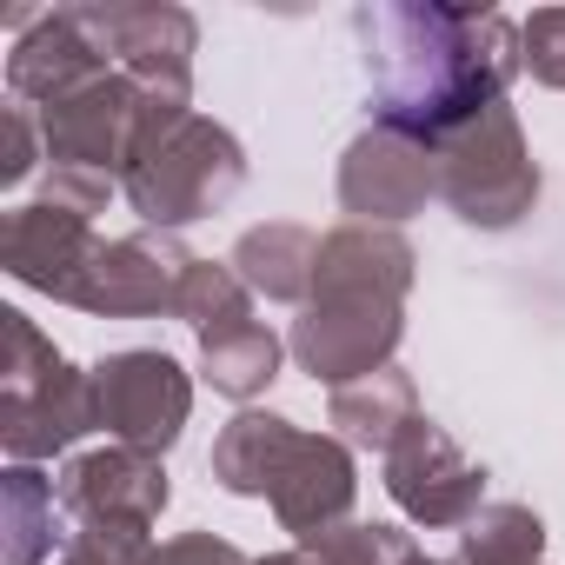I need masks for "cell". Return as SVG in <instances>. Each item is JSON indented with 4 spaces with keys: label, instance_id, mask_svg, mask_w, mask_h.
Masks as SVG:
<instances>
[{
    "label": "cell",
    "instance_id": "cb8c5ba5",
    "mask_svg": "<svg viewBox=\"0 0 565 565\" xmlns=\"http://www.w3.org/2000/svg\"><path fill=\"white\" fill-rule=\"evenodd\" d=\"M519 67L539 87L565 94V8H539L519 21Z\"/></svg>",
    "mask_w": 565,
    "mask_h": 565
},
{
    "label": "cell",
    "instance_id": "8992f818",
    "mask_svg": "<svg viewBox=\"0 0 565 565\" xmlns=\"http://www.w3.org/2000/svg\"><path fill=\"white\" fill-rule=\"evenodd\" d=\"M167 94H147L134 74L107 67L87 87L61 94L54 107H41V134H47V160L67 173H100V180H127L134 147L147 134V114Z\"/></svg>",
    "mask_w": 565,
    "mask_h": 565
},
{
    "label": "cell",
    "instance_id": "2e32d148",
    "mask_svg": "<svg viewBox=\"0 0 565 565\" xmlns=\"http://www.w3.org/2000/svg\"><path fill=\"white\" fill-rule=\"evenodd\" d=\"M226 266L246 279V294H266L279 307H307L313 300V273H320V233L294 220H266L246 226L226 253Z\"/></svg>",
    "mask_w": 565,
    "mask_h": 565
},
{
    "label": "cell",
    "instance_id": "9c48e42d",
    "mask_svg": "<svg viewBox=\"0 0 565 565\" xmlns=\"http://www.w3.org/2000/svg\"><path fill=\"white\" fill-rule=\"evenodd\" d=\"M81 21L107 47L120 74H134L147 94L193 100V54H200V21L167 0H87Z\"/></svg>",
    "mask_w": 565,
    "mask_h": 565
},
{
    "label": "cell",
    "instance_id": "7c38bea8",
    "mask_svg": "<svg viewBox=\"0 0 565 565\" xmlns=\"http://www.w3.org/2000/svg\"><path fill=\"white\" fill-rule=\"evenodd\" d=\"M386 492L413 525H466L486 505V466H472L446 426H433L426 413L399 433V446L386 452Z\"/></svg>",
    "mask_w": 565,
    "mask_h": 565
},
{
    "label": "cell",
    "instance_id": "f1b7e54d",
    "mask_svg": "<svg viewBox=\"0 0 565 565\" xmlns=\"http://www.w3.org/2000/svg\"><path fill=\"white\" fill-rule=\"evenodd\" d=\"M406 565H459V558H426V552H413Z\"/></svg>",
    "mask_w": 565,
    "mask_h": 565
},
{
    "label": "cell",
    "instance_id": "9a60e30c",
    "mask_svg": "<svg viewBox=\"0 0 565 565\" xmlns=\"http://www.w3.org/2000/svg\"><path fill=\"white\" fill-rule=\"evenodd\" d=\"M107 47L94 41V28L81 21V8H54L41 14L14 47H8V94L28 107H54L61 94L87 87L94 74H107Z\"/></svg>",
    "mask_w": 565,
    "mask_h": 565
},
{
    "label": "cell",
    "instance_id": "30bf717a",
    "mask_svg": "<svg viewBox=\"0 0 565 565\" xmlns=\"http://www.w3.org/2000/svg\"><path fill=\"white\" fill-rule=\"evenodd\" d=\"M94 253H100L94 213L54 186H41L28 206H14L0 220V266H8V279H21V287H34L47 300L74 307V287L94 266Z\"/></svg>",
    "mask_w": 565,
    "mask_h": 565
},
{
    "label": "cell",
    "instance_id": "5bb4252c",
    "mask_svg": "<svg viewBox=\"0 0 565 565\" xmlns=\"http://www.w3.org/2000/svg\"><path fill=\"white\" fill-rule=\"evenodd\" d=\"M353 499H360V466H353V446L340 433H300L287 466H279V479H273V492H266L273 519L294 539L347 525Z\"/></svg>",
    "mask_w": 565,
    "mask_h": 565
},
{
    "label": "cell",
    "instance_id": "4fadbf2b",
    "mask_svg": "<svg viewBox=\"0 0 565 565\" xmlns=\"http://www.w3.org/2000/svg\"><path fill=\"white\" fill-rule=\"evenodd\" d=\"M167 499H173L167 466L153 452H134V446L81 452L61 472V512L74 525H140L147 532L167 512Z\"/></svg>",
    "mask_w": 565,
    "mask_h": 565
},
{
    "label": "cell",
    "instance_id": "7a4b0ae2",
    "mask_svg": "<svg viewBox=\"0 0 565 565\" xmlns=\"http://www.w3.org/2000/svg\"><path fill=\"white\" fill-rule=\"evenodd\" d=\"M413 239L399 226H333L320 233V273H313V300L300 307L287 353L300 373L320 386H360L393 366L406 340V294H413Z\"/></svg>",
    "mask_w": 565,
    "mask_h": 565
},
{
    "label": "cell",
    "instance_id": "277c9868",
    "mask_svg": "<svg viewBox=\"0 0 565 565\" xmlns=\"http://www.w3.org/2000/svg\"><path fill=\"white\" fill-rule=\"evenodd\" d=\"M8 366H0V446L14 466H41L74 439L100 433L94 373H81L28 313H0Z\"/></svg>",
    "mask_w": 565,
    "mask_h": 565
},
{
    "label": "cell",
    "instance_id": "ffe728a7",
    "mask_svg": "<svg viewBox=\"0 0 565 565\" xmlns=\"http://www.w3.org/2000/svg\"><path fill=\"white\" fill-rule=\"evenodd\" d=\"M279 333L259 327V320H239V327H220V333H200V380L226 399H259L273 380H279Z\"/></svg>",
    "mask_w": 565,
    "mask_h": 565
},
{
    "label": "cell",
    "instance_id": "484cf974",
    "mask_svg": "<svg viewBox=\"0 0 565 565\" xmlns=\"http://www.w3.org/2000/svg\"><path fill=\"white\" fill-rule=\"evenodd\" d=\"M0 127H8V153H0V186H21V180L47 160L41 114H34L28 100H8V107H0Z\"/></svg>",
    "mask_w": 565,
    "mask_h": 565
},
{
    "label": "cell",
    "instance_id": "8fae6325",
    "mask_svg": "<svg viewBox=\"0 0 565 565\" xmlns=\"http://www.w3.org/2000/svg\"><path fill=\"white\" fill-rule=\"evenodd\" d=\"M426 200H439V153L426 140L373 120L340 153V206L360 226H399V220L426 213Z\"/></svg>",
    "mask_w": 565,
    "mask_h": 565
},
{
    "label": "cell",
    "instance_id": "ac0fdd59",
    "mask_svg": "<svg viewBox=\"0 0 565 565\" xmlns=\"http://www.w3.org/2000/svg\"><path fill=\"white\" fill-rule=\"evenodd\" d=\"M327 419L340 426V439L347 446H360V452H393L399 446V433L419 419V393H413V373H399V366H386V373H373V380H360V386H340L333 393V406H327Z\"/></svg>",
    "mask_w": 565,
    "mask_h": 565
},
{
    "label": "cell",
    "instance_id": "ba28073f",
    "mask_svg": "<svg viewBox=\"0 0 565 565\" xmlns=\"http://www.w3.org/2000/svg\"><path fill=\"white\" fill-rule=\"evenodd\" d=\"M186 273H193L186 239L160 233V226H140V233L100 239L94 266L81 273V287H74V307L94 313V320H153V313L180 307Z\"/></svg>",
    "mask_w": 565,
    "mask_h": 565
},
{
    "label": "cell",
    "instance_id": "7402d4cb",
    "mask_svg": "<svg viewBox=\"0 0 565 565\" xmlns=\"http://www.w3.org/2000/svg\"><path fill=\"white\" fill-rule=\"evenodd\" d=\"M413 552H419L413 532L380 525V519H347V525H327V532L300 539L307 565H406Z\"/></svg>",
    "mask_w": 565,
    "mask_h": 565
},
{
    "label": "cell",
    "instance_id": "4316f807",
    "mask_svg": "<svg viewBox=\"0 0 565 565\" xmlns=\"http://www.w3.org/2000/svg\"><path fill=\"white\" fill-rule=\"evenodd\" d=\"M147 565H253V558H246L233 539H220V532H180V539L153 545Z\"/></svg>",
    "mask_w": 565,
    "mask_h": 565
},
{
    "label": "cell",
    "instance_id": "d4e9b609",
    "mask_svg": "<svg viewBox=\"0 0 565 565\" xmlns=\"http://www.w3.org/2000/svg\"><path fill=\"white\" fill-rule=\"evenodd\" d=\"M153 545L140 525H74L54 565H147Z\"/></svg>",
    "mask_w": 565,
    "mask_h": 565
},
{
    "label": "cell",
    "instance_id": "603a6c76",
    "mask_svg": "<svg viewBox=\"0 0 565 565\" xmlns=\"http://www.w3.org/2000/svg\"><path fill=\"white\" fill-rule=\"evenodd\" d=\"M173 320H186L193 333H220V327L253 320V294H246V279H239L226 259H193L186 287H180V307H173Z\"/></svg>",
    "mask_w": 565,
    "mask_h": 565
},
{
    "label": "cell",
    "instance_id": "5b68a950",
    "mask_svg": "<svg viewBox=\"0 0 565 565\" xmlns=\"http://www.w3.org/2000/svg\"><path fill=\"white\" fill-rule=\"evenodd\" d=\"M439 200L479 226V233H512L539 206V160L525 147V127L512 107L479 114L472 127L446 134L439 147Z\"/></svg>",
    "mask_w": 565,
    "mask_h": 565
},
{
    "label": "cell",
    "instance_id": "52a82bcc",
    "mask_svg": "<svg viewBox=\"0 0 565 565\" xmlns=\"http://www.w3.org/2000/svg\"><path fill=\"white\" fill-rule=\"evenodd\" d=\"M94 399H100V433H114V446L167 459V446L186 433L193 380L173 353L127 347V353H107L94 366Z\"/></svg>",
    "mask_w": 565,
    "mask_h": 565
},
{
    "label": "cell",
    "instance_id": "d6986e66",
    "mask_svg": "<svg viewBox=\"0 0 565 565\" xmlns=\"http://www.w3.org/2000/svg\"><path fill=\"white\" fill-rule=\"evenodd\" d=\"M61 486L41 479V466H8L0 472V565H47L61 532Z\"/></svg>",
    "mask_w": 565,
    "mask_h": 565
},
{
    "label": "cell",
    "instance_id": "83f0119b",
    "mask_svg": "<svg viewBox=\"0 0 565 565\" xmlns=\"http://www.w3.org/2000/svg\"><path fill=\"white\" fill-rule=\"evenodd\" d=\"M253 565H307L300 552H266V558H253Z\"/></svg>",
    "mask_w": 565,
    "mask_h": 565
},
{
    "label": "cell",
    "instance_id": "e0dca14e",
    "mask_svg": "<svg viewBox=\"0 0 565 565\" xmlns=\"http://www.w3.org/2000/svg\"><path fill=\"white\" fill-rule=\"evenodd\" d=\"M294 439H300V426L294 419H279V413H233L226 426H220V439H213V479L233 492V499H266L273 492V479H279V466H287V452H294Z\"/></svg>",
    "mask_w": 565,
    "mask_h": 565
},
{
    "label": "cell",
    "instance_id": "3957f363",
    "mask_svg": "<svg viewBox=\"0 0 565 565\" xmlns=\"http://www.w3.org/2000/svg\"><path fill=\"white\" fill-rule=\"evenodd\" d=\"M239 186H246V147L220 120L193 114V100H153L134 167L120 180L140 226L180 233V226L220 213Z\"/></svg>",
    "mask_w": 565,
    "mask_h": 565
},
{
    "label": "cell",
    "instance_id": "6da1fadb",
    "mask_svg": "<svg viewBox=\"0 0 565 565\" xmlns=\"http://www.w3.org/2000/svg\"><path fill=\"white\" fill-rule=\"evenodd\" d=\"M373 120L439 147L479 114L505 107L519 67V28L472 0H366L353 8Z\"/></svg>",
    "mask_w": 565,
    "mask_h": 565
},
{
    "label": "cell",
    "instance_id": "44dd1931",
    "mask_svg": "<svg viewBox=\"0 0 565 565\" xmlns=\"http://www.w3.org/2000/svg\"><path fill=\"white\" fill-rule=\"evenodd\" d=\"M545 558V519L532 505L492 499L459 525V565H539Z\"/></svg>",
    "mask_w": 565,
    "mask_h": 565
}]
</instances>
